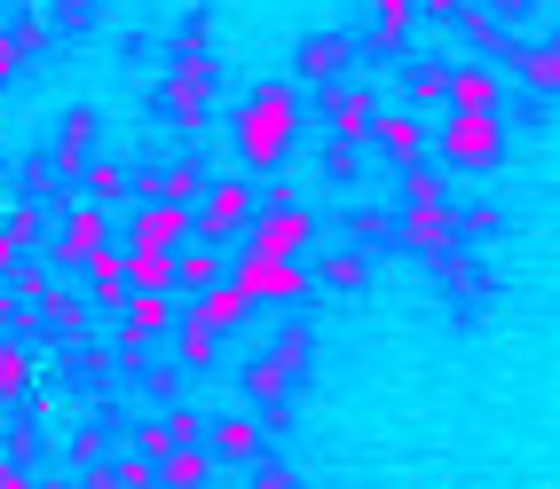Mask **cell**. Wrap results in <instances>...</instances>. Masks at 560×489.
<instances>
[{
	"label": "cell",
	"mask_w": 560,
	"mask_h": 489,
	"mask_svg": "<svg viewBox=\"0 0 560 489\" xmlns=\"http://www.w3.org/2000/svg\"><path fill=\"white\" fill-rule=\"evenodd\" d=\"M292 135H301V103H292V88L277 80H260L253 103H245V127H237V150H245V166H277Z\"/></svg>",
	"instance_id": "6da1fadb"
},
{
	"label": "cell",
	"mask_w": 560,
	"mask_h": 489,
	"mask_svg": "<svg viewBox=\"0 0 560 489\" xmlns=\"http://www.w3.org/2000/svg\"><path fill=\"white\" fill-rule=\"evenodd\" d=\"M434 142H442L451 166H498L505 159V119H498V110H451Z\"/></svg>",
	"instance_id": "7a4b0ae2"
},
{
	"label": "cell",
	"mask_w": 560,
	"mask_h": 489,
	"mask_svg": "<svg viewBox=\"0 0 560 489\" xmlns=\"http://www.w3.org/2000/svg\"><path fill=\"white\" fill-rule=\"evenodd\" d=\"M395 237H402V253H419V260H451L466 230H458V206L451 198H427V206H402Z\"/></svg>",
	"instance_id": "3957f363"
},
{
	"label": "cell",
	"mask_w": 560,
	"mask_h": 489,
	"mask_svg": "<svg viewBox=\"0 0 560 489\" xmlns=\"http://www.w3.org/2000/svg\"><path fill=\"white\" fill-rule=\"evenodd\" d=\"M230 284L245 300H301L308 292V269H301V260H284V253H237Z\"/></svg>",
	"instance_id": "277c9868"
},
{
	"label": "cell",
	"mask_w": 560,
	"mask_h": 489,
	"mask_svg": "<svg viewBox=\"0 0 560 489\" xmlns=\"http://www.w3.org/2000/svg\"><path fill=\"white\" fill-rule=\"evenodd\" d=\"M316 245V213L308 206H269V213H253V230H245V253H284V260H301Z\"/></svg>",
	"instance_id": "5b68a950"
},
{
	"label": "cell",
	"mask_w": 560,
	"mask_h": 489,
	"mask_svg": "<svg viewBox=\"0 0 560 489\" xmlns=\"http://www.w3.org/2000/svg\"><path fill=\"white\" fill-rule=\"evenodd\" d=\"M253 213H260L253 182H213V190H206V206H198V237H206V245H221V237L253 230Z\"/></svg>",
	"instance_id": "8992f818"
},
{
	"label": "cell",
	"mask_w": 560,
	"mask_h": 489,
	"mask_svg": "<svg viewBox=\"0 0 560 489\" xmlns=\"http://www.w3.org/2000/svg\"><path fill=\"white\" fill-rule=\"evenodd\" d=\"M182 237H198V213L174 206V198H142L135 221H127V245H159V253H174Z\"/></svg>",
	"instance_id": "52a82bcc"
},
{
	"label": "cell",
	"mask_w": 560,
	"mask_h": 489,
	"mask_svg": "<svg viewBox=\"0 0 560 489\" xmlns=\"http://www.w3.org/2000/svg\"><path fill=\"white\" fill-rule=\"evenodd\" d=\"M348 63H355V40H348V32H308L301 56H292V71H301L308 88H340Z\"/></svg>",
	"instance_id": "ba28073f"
},
{
	"label": "cell",
	"mask_w": 560,
	"mask_h": 489,
	"mask_svg": "<svg viewBox=\"0 0 560 489\" xmlns=\"http://www.w3.org/2000/svg\"><path fill=\"white\" fill-rule=\"evenodd\" d=\"M324 127H331V142H363L380 127V103H371L355 80H340V88H324Z\"/></svg>",
	"instance_id": "9c48e42d"
},
{
	"label": "cell",
	"mask_w": 560,
	"mask_h": 489,
	"mask_svg": "<svg viewBox=\"0 0 560 489\" xmlns=\"http://www.w3.org/2000/svg\"><path fill=\"white\" fill-rule=\"evenodd\" d=\"M206 450H213V466H260V458H269V427H260V419H213Z\"/></svg>",
	"instance_id": "30bf717a"
},
{
	"label": "cell",
	"mask_w": 560,
	"mask_h": 489,
	"mask_svg": "<svg viewBox=\"0 0 560 489\" xmlns=\"http://www.w3.org/2000/svg\"><path fill=\"white\" fill-rule=\"evenodd\" d=\"M103 245H110L103 206H71L63 230H56V245H48V260H88V253H103Z\"/></svg>",
	"instance_id": "8fae6325"
},
{
	"label": "cell",
	"mask_w": 560,
	"mask_h": 489,
	"mask_svg": "<svg viewBox=\"0 0 560 489\" xmlns=\"http://www.w3.org/2000/svg\"><path fill=\"white\" fill-rule=\"evenodd\" d=\"M80 269H88V300H95V308H110V316H119L127 308V292H135V277H127V253H88L80 260Z\"/></svg>",
	"instance_id": "7c38bea8"
},
{
	"label": "cell",
	"mask_w": 560,
	"mask_h": 489,
	"mask_svg": "<svg viewBox=\"0 0 560 489\" xmlns=\"http://www.w3.org/2000/svg\"><path fill=\"white\" fill-rule=\"evenodd\" d=\"M505 63L521 71V88L560 95V40H505Z\"/></svg>",
	"instance_id": "4fadbf2b"
},
{
	"label": "cell",
	"mask_w": 560,
	"mask_h": 489,
	"mask_svg": "<svg viewBox=\"0 0 560 489\" xmlns=\"http://www.w3.org/2000/svg\"><path fill=\"white\" fill-rule=\"evenodd\" d=\"M119 324H127V340H135V348H159V331H166V324H182V308H174L166 292H127Z\"/></svg>",
	"instance_id": "5bb4252c"
},
{
	"label": "cell",
	"mask_w": 560,
	"mask_h": 489,
	"mask_svg": "<svg viewBox=\"0 0 560 489\" xmlns=\"http://www.w3.org/2000/svg\"><path fill=\"white\" fill-rule=\"evenodd\" d=\"M206 88H213V63H206V56H190V63H182L174 80H166V110H174L182 127H198V119H206Z\"/></svg>",
	"instance_id": "9a60e30c"
},
{
	"label": "cell",
	"mask_w": 560,
	"mask_h": 489,
	"mask_svg": "<svg viewBox=\"0 0 560 489\" xmlns=\"http://www.w3.org/2000/svg\"><path fill=\"white\" fill-rule=\"evenodd\" d=\"M182 316H198V324H213V331H237V324L253 316V300H245L237 284H213V292H190V300H182Z\"/></svg>",
	"instance_id": "2e32d148"
},
{
	"label": "cell",
	"mask_w": 560,
	"mask_h": 489,
	"mask_svg": "<svg viewBox=\"0 0 560 489\" xmlns=\"http://www.w3.org/2000/svg\"><path fill=\"white\" fill-rule=\"evenodd\" d=\"M206 474H213V450L206 442H174L159 458V489H206Z\"/></svg>",
	"instance_id": "e0dca14e"
},
{
	"label": "cell",
	"mask_w": 560,
	"mask_h": 489,
	"mask_svg": "<svg viewBox=\"0 0 560 489\" xmlns=\"http://www.w3.org/2000/svg\"><path fill=\"white\" fill-rule=\"evenodd\" d=\"M213 190V182L190 166V159H174V166H151V174H142V198H174V206H190V198H206Z\"/></svg>",
	"instance_id": "ac0fdd59"
},
{
	"label": "cell",
	"mask_w": 560,
	"mask_h": 489,
	"mask_svg": "<svg viewBox=\"0 0 560 489\" xmlns=\"http://www.w3.org/2000/svg\"><path fill=\"white\" fill-rule=\"evenodd\" d=\"M451 110H498V71L490 63H451Z\"/></svg>",
	"instance_id": "d6986e66"
},
{
	"label": "cell",
	"mask_w": 560,
	"mask_h": 489,
	"mask_svg": "<svg viewBox=\"0 0 560 489\" xmlns=\"http://www.w3.org/2000/svg\"><path fill=\"white\" fill-rule=\"evenodd\" d=\"M371 135H380V150L395 166H419V150H427V127L402 119V110H380V127H371Z\"/></svg>",
	"instance_id": "ffe728a7"
},
{
	"label": "cell",
	"mask_w": 560,
	"mask_h": 489,
	"mask_svg": "<svg viewBox=\"0 0 560 489\" xmlns=\"http://www.w3.org/2000/svg\"><path fill=\"white\" fill-rule=\"evenodd\" d=\"M308 277L331 284V292H355V284L371 277V260H363V245H340V253H316V260H308Z\"/></svg>",
	"instance_id": "44dd1931"
},
{
	"label": "cell",
	"mask_w": 560,
	"mask_h": 489,
	"mask_svg": "<svg viewBox=\"0 0 560 489\" xmlns=\"http://www.w3.org/2000/svg\"><path fill=\"white\" fill-rule=\"evenodd\" d=\"M269 356H277V371H284V380L301 387V380H308V363H316V331H308L301 316H292V324L277 331V348H269Z\"/></svg>",
	"instance_id": "7402d4cb"
},
{
	"label": "cell",
	"mask_w": 560,
	"mask_h": 489,
	"mask_svg": "<svg viewBox=\"0 0 560 489\" xmlns=\"http://www.w3.org/2000/svg\"><path fill=\"white\" fill-rule=\"evenodd\" d=\"M221 284V253L198 237L190 253H174V292H213Z\"/></svg>",
	"instance_id": "603a6c76"
},
{
	"label": "cell",
	"mask_w": 560,
	"mask_h": 489,
	"mask_svg": "<svg viewBox=\"0 0 560 489\" xmlns=\"http://www.w3.org/2000/svg\"><path fill=\"white\" fill-rule=\"evenodd\" d=\"M88 159H95V110H71V119H63V142H56V166H63V174H88Z\"/></svg>",
	"instance_id": "cb8c5ba5"
},
{
	"label": "cell",
	"mask_w": 560,
	"mask_h": 489,
	"mask_svg": "<svg viewBox=\"0 0 560 489\" xmlns=\"http://www.w3.org/2000/svg\"><path fill=\"white\" fill-rule=\"evenodd\" d=\"M88 206H119V198H135V174L119 166V159H88Z\"/></svg>",
	"instance_id": "d4e9b609"
},
{
	"label": "cell",
	"mask_w": 560,
	"mask_h": 489,
	"mask_svg": "<svg viewBox=\"0 0 560 489\" xmlns=\"http://www.w3.org/2000/svg\"><path fill=\"white\" fill-rule=\"evenodd\" d=\"M127 277H135V292H174V253H159V245H127Z\"/></svg>",
	"instance_id": "484cf974"
},
{
	"label": "cell",
	"mask_w": 560,
	"mask_h": 489,
	"mask_svg": "<svg viewBox=\"0 0 560 489\" xmlns=\"http://www.w3.org/2000/svg\"><path fill=\"white\" fill-rule=\"evenodd\" d=\"M410 16H419V0H380V16H371V48L395 56V48H402V32H410Z\"/></svg>",
	"instance_id": "4316f807"
},
{
	"label": "cell",
	"mask_w": 560,
	"mask_h": 489,
	"mask_svg": "<svg viewBox=\"0 0 560 489\" xmlns=\"http://www.w3.org/2000/svg\"><path fill=\"white\" fill-rule=\"evenodd\" d=\"M40 324H56V331H88V292L48 284V292H40Z\"/></svg>",
	"instance_id": "83f0119b"
},
{
	"label": "cell",
	"mask_w": 560,
	"mask_h": 489,
	"mask_svg": "<svg viewBox=\"0 0 560 489\" xmlns=\"http://www.w3.org/2000/svg\"><path fill=\"white\" fill-rule=\"evenodd\" d=\"M213 348H221V331H213V324H198V316H182V371H206V363H213Z\"/></svg>",
	"instance_id": "f1b7e54d"
},
{
	"label": "cell",
	"mask_w": 560,
	"mask_h": 489,
	"mask_svg": "<svg viewBox=\"0 0 560 489\" xmlns=\"http://www.w3.org/2000/svg\"><path fill=\"white\" fill-rule=\"evenodd\" d=\"M402 88L419 95V103H451V71H442V63H410V71H402Z\"/></svg>",
	"instance_id": "f546056e"
},
{
	"label": "cell",
	"mask_w": 560,
	"mask_h": 489,
	"mask_svg": "<svg viewBox=\"0 0 560 489\" xmlns=\"http://www.w3.org/2000/svg\"><path fill=\"white\" fill-rule=\"evenodd\" d=\"M24 387H32V356L0 348V403H24Z\"/></svg>",
	"instance_id": "4dcf8cb0"
},
{
	"label": "cell",
	"mask_w": 560,
	"mask_h": 489,
	"mask_svg": "<svg viewBox=\"0 0 560 489\" xmlns=\"http://www.w3.org/2000/svg\"><path fill=\"white\" fill-rule=\"evenodd\" d=\"M427 198H451V190H442V174L434 166H402V206H427Z\"/></svg>",
	"instance_id": "1f68e13d"
},
{
	"label": "cell",
	"mask_w": 560,
	"mask_h": 489,
	"mask_svg": "<svg viewBox=\"0 0 560 489\" xmlns=\"http://www.w3.org/2000/svg\"><path fill=\"white\" fill-rule=\"evenodd\" d=\"M119 489H159V458H151V450H127V458H119Z\"/></svg>",
	"instance_id": "d6a6232c"
},
{
	"label": "cell",
	"mask_w": 560,
	"mask_h": 489,
	"mask_svg": "<svg viewBox=\"0 0 560 489\" xmlns=\"http://www.w3.org/2000/svg\"><path fill=\"white\" fill-rule=\"evenodd\" d=\"M159 427H166V442H206V419H198L190 403H174V410H166Z\"/></svg>",
	"instance_id": "836d02e7"
},
{
	"label": "cell",
	"mask_w": 560,
	"mask_h": 489,
	"mask_svg": "<svg viewBox=\"0 0 560 489\" xmlns=\"http://www.w3.org/2000/svg\"><path fill=\"white\" fill-rule=\"evenodd\" d=\"M24 63H32V56L16 48V32H0V88H9V80H16V71H24Z\"/></svg>",
	"instance_id": "e575fe53"
},
{
	"label": "cell",
	"mask_w": 560,
	"mask_h": 489,
	"mask_svg": "<svg viewBox=\"0 0 560 489\" xmlns=\"http://www.w3.org/2000/svg\"><path fill=\"white\" fill-rule=\"evenodd\" d=\"M0 230H9L16 245H32V237H40V221H32V206H16V213H0Z\"/></svg>",
	"instance_id": "d590c367"
},
{
	"label": "cell",
	"mask_w": 560,
	"mask_h": 489,
	"mask_svg": "<svg viewBox=\"0 0 560 489\" xmlns=\"http://www.w3.org/2000/svg\"><path fill=\"white\" fill-rule=\"evenodd\" d=\"M348 237H387V213H371V206H355V213H348Z\"/></svg>",
	"instance_id": "8d00e7d4"
},
{
	"label": "cell",
	"mask_w": 560,
	"mask_h": 489,
	"mask_svg": "<svg viewBox=\"0 0 560 489\" xmlns=\"http://www.w3.org/2000/svg\"><path fill=\"white\" fill-rule=\"evenodd\" d=\"M324 166L340 174V182H355V142H331V150H324Z\"/></svg>",
	"instance_id": "74e56055"
},
{
	"label": "cell",
	"mask_w": 560,
	"mask_h": 489,
	"mask_svg": "<svg viewBox=\"0 0 560 489\" xmlns=\"http://www.w3.org/2000/svg\"><path fill=\"white\" fill-rule=\"evenodd\" d=\"M253 489H292V474H284L277 458H260V466H253Z\"/></svg>",
	"instance_id": "f35d334b"
},
{
	"label": "cell",
	"mask_w": 560,
	"mask_h": 489,
	"mask_svg": "<svg viewBox=\"0 0 560 489\" xmlns=\"http://www.w3.org/2000/svg\"><path fill=\"white\" fill-rule=\"evenodd\" d=\"M16 269H24V245H16V237H9V230H0V284H9V277H16Z\"/></svg>",
	"instance_id": "ab89813d"
},
{
	"label": "cell",
	"mask_w": 560,
	"mask_h": 489,
	"mask_svg": "<svg viewBox=\"0 0 560 489\" xmlns=\"http://www.w3.org/2000/svg\"><path fill=\"white\" fill-rule=\"evenodd\" d=\"M80 489H119V466H103V458L80 466Z\"/></svg>",
	"instance_id": "60d3db41"
},
{
	"label": "cell",
	"mask_w": 560,
	"mask_h": 489,
	"mask_svg": "<svg viewBox=\"0 0 560 489\" xmlns=\"http://www.w3.org/2000/svg\"><path fill=\"white\" fill-rule=\"evenodd\" d=\"M0 489H32V474H24V458H0Z\"/></svg>",
	"instance_id": "b9f144b4"
},
{
	"label": "cell",
	"mask_w": 560,
	"mask_h": 489,
	"mask_svg": "<svg viewBox=\"0 0 560 489\" xmlns=\"http://www.w3.org/2000/svg\"><path fill=\"white\" fill-rule=\"evenodd\" d=\"M95 9H103V0H63V24H88Z\"/></svg>",
	"instance_id": "7bdbcfd3"
},
{
	"label": "cell",
	"mask_w": 560,
	"mask_h": 489,
	"mask_svg": "<svg viewBox=\"0 0 560 489\" xmlns=\"http://www.w3.org/2000/svg\"><path fill=\"white\" fill-rule=\"evenodd\" d=\"M427 16H466V0H419Z\"/></svg>",
	"instance_id": "ee69618b"
},
{
	"label": "cell",
	"mask_w": 560,
	"mask_h": 489,
	"mask_svg": "<svg viewBox=\"0 0 560 489\" xmlns=\"http://www.w3.org/2000/svg\"><path fill=\"white\" fill-rule=\"evenodd\" d=\"M481 9H498V16H521V9H529V0H481Z\"/></svg>",
	"instance_id": "f6af8a7d"
},
{
	"label": "cell",
	"mask_w": 560,
	"mask_h": 489,
	"mask_svg": "<svg viewBox=\"0 0 560 489\" xmlns=\"http://www.w3.org/2000/svg\"><path fill=\"white\" fill-rule=\"evenodd\" d=\"M32 489H80V481H63V474H40V481H32Z\"/></svg>",
	"instance_id": "bcb514c9"
}]
</instances>
